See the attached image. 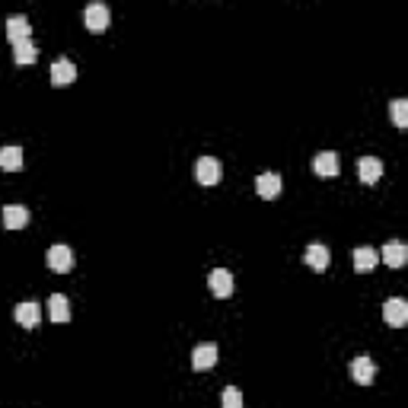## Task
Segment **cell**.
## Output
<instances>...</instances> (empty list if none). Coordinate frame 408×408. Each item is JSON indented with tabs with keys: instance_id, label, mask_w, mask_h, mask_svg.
<instances>
[{
	"instance_id": "obj_7",
	"label": "cell",
	"mask_w": 408,
	"mask_h": 408,
	"mask_svg": "<svg viewBox=\"0 0 408 408\" xmlns=\"http://www.w3.org/2000/svg\"><path fill=\"white\" fill-rule=\"evenodd\" d=\"M29 36H32V26H29V19H26L23 13H13L7 19V38L13 42V45H19V42H29Z\"/></svg>"
},
{
	"instance_id": "obj_13",
	"label": "cell",
	"mask_w": 408,
	"mask_h": 408,
	"mask_svg": "<svg viewBox=\"0 0 408 408\" xmlns=\"http://www.w3.org/2000/svg\"><path fill=\"white\" fill-rule=\"evenodd\" d=\"M303 262L310 265L313 272H325L329 268V249H325L322 242H310L306 252H303Z\"/></svg>"
},
{
	"instance_id": "obj_21",
	"label": "cell",
	"mask_w": 408,
	"mask_h": 408,
	"mask_svg": "<svg viewBox=\"0 0 408 408\" xmlns=\"http://www.w3.org/2000/svg\"><path fill=\"white\" fill-rule=\"evenodd\" d=\"M389 115H393V121H395V128H399V131L408 128V102H405V99H393Z\"/></svg>"
},
{
	"instance_id": "obj_17",
	"label": "cell",
	"mask_w": 408,
	"mask_h": 408,
	"mask_svg": "<svg viewBox=\"0 0 408 408\" xmlns=\"http://www.w3.org/2000/svg\"><path fill=\"white\" fill-rule=\"evenodd\" d=\"M351 256H354V268L357 272H363V274L373 272V268L379 265V252L370 249V246H361V249H354Z\"/></svg>"
},
{
	"instance_id": "obj_16",
	"label": "cell",
	"mask_w": 408,
	"mask_h": 408,
	"mask_svg": "<svg viewBox=\"0 0 408 408\" xmlns=\"http://www.w3.org/2000/svg\"><path fill=\"white\" fill-rule=\"evenodd\" d=\"M405 258H408V246H405V242L393 240V242H386V246H383V262L389 265V268H402V265H405Z\"/></svg>"
},
{
	"instance_id": "obj_20",
	"label": "cell",
	"mask_w": 408,
	"mask_h": 408,
	"mask_svg": "<svg viewBox=\"0 0 408 408\" xmlns=\"http://www.w3.org/2000/svg\"><path fill=\"white\" fill-rule=\"evenodd\" d=\"M36 58H38V48L32 45V38H29V42L13 45V61H16V64H36Z\"/></svg>"
},
{
	"instance_id": "obj_8",
	"label": "cell",
	"mask_w": 408,
	"mask_h": 408,
	"mask_svg": "<svg viewBox=\"0 0 408 408\" xmlns=\"http://www.w3.org/2000/svg\"><path fill=\"white\" fill-rule=\"evenodd\" d=\"M351 377H354V383L370 386L373 377H377V367H373L370 357H367V354H357L354 361H351Z\"/></svg>"
},
{
	"instance_id": "obj_15",
	"label": "cell",
	"mask_w": 408,
	"mask_h": 408,
	"mask_svg": "<svg viewBox=\"0 0 408 408\" xmlns=\"http://www.w3.org/2000/svg\"><path fill=\"white\" fill-rule=\"evenodd\" d=\"M26 223H29V211L23 204H7L3 207V227L7 230H23Z\"/></svg>"
},
{
	"instance_id": "obj_9",
	"label": "cell",
	"mask_w": 408,
	"mask_h": 408,
	"mask_svg": "<svg viewBox=\"0 0 408 408\" xmlns=\"http://www.w3.org/2000/svg\"><path fill=\"white\" fill-rule=\"evenodd\" d=\"M281 189H284V182H281L278 173H262V175L256 179V191H258V198H265V201L278 198Z\"/></svg>"
},
{
	"instance_id": "obj_19",
	"label": "cell",
	"mask_w": 408,
	"mask_h": 408,
	"mask_svg": "<svg viewBox=\"0 0 408 408\" xmlns=\"http://www.w3.org/2000/svg\"><path fill=\"white\" fill-rule=\"evenodd\" d=\"M0 169H7V173H16V169H23V150L19 147H0Z\"/></svg>"
},
{
	"instance_id": "obj_14",
	"label": "cell",
	"mask_w": 408,
	"mask_h": 408,
	"mask_svg": "<svg viewBox=\"0 0 408 408\" xmlns=\"http://www.w3.org/2000/svg\"><path fill=\"white\" fill-rule=\"evenodd\" d=\"M13 316H16V322H19V325H26V329H36L38 319H42V310H38V303L26 300V303H16Z\"/></svg>"
},
{
	"instance_id": "obj_3",
	"label": "cell",
	"mask_w": 408,
	"mask_h": 408,
	"mask_svg": "<svg viewBox=\"0 0 408 408\" xmlns=\"http://www.w3.org/2000/svg\"><path fill=\"white\" fill-rule=\"evenodd\" d=\"M338 169H341V163H338V153L335 150H322V153H316V159H313V173L322 175V179H335Z\"/></svg>"
},
{
	"instance_id": "obj_5",
	"label": "cell",
	"mask_w": 408,
	"mask_h": 408,
	"mask_svg": "<svg viewBox=\"0 0 408 408\" xmlns=\"http://www.w3.org/2000/svg\"><path fill=\"white\" fill-rule=\"evenodd\" d=\"M48 77H52V86H68L77 80V68H74V61L68 58H58L52 64V70H48Z\"/></svg>"
},
{
	"instance_id": "obj_18",
	"label": "cell",
	"mask_w": 408,
	"mask_h": 408,
	"mask_svg": "<svg viewBox=\"0 0 408 408\" xmlns=\"http://www.w3.org/2000/svg\"><path fill=\"white\" fill-rule=\"evenodd\" d=\"M48 316H52V322H68V319H70L68 297H64V294H52V297H48Z\"/></svg>"
},
{
	"instance_id": "obj_10",
	"label": "cell",
	"mask_w": 408,
	"mask_h": 408,
	"mask_svg": "<svg viewBox=\"0 0 408 408\" xmlns=\"http://www.w3.org/2000/svg\"><path fill=\"white\" fill-rule=\"evenodd\" d=\"M84 19H86V26H90L93 32H106L112 13H109L106 3H90V7H86V13H84Z\"/></svg>"
},
{
	"instance_id": "obj_2",
	"label": "cell",
	"mask_w": 408,
	"mask_h": 408,
	"mask_svg": "<svg viewBox=\"0 0 408 408\" xmlns=\"http://www.w3.org/2000/svg\"><path fill=\"white\" fill-rule=\"evenodd\" d=\"M383 319H386V325L402 329V325L408 322V303L402 300V297H389V300L383 303Z\"/></svg>"
},
{
	"instance_id": "obj_4",
	"label": "cell",
	"mask_w": 408,
	"mask_h": 408,
	"mask_svg": "<svg viewBox=\"0 0 408 408\" xmlns=\"http://www.w3.org/2000/svg\"><path fill=\"white\" fill-rule=\"evenodd\" d=\"M195 179L201 182V185H217V182H220V159L201 157L195 163Z\"/></svg>"
},
{
	"instance_id": "obj_6",
	"label": "cell",
	"mask_w": 408,
	"mask_h": 408,
	"mask_svg": "<svg viewBox=\"0 0 408 408\" xmlns=\"http://www.w3.org/2000/svg\"><path fill=\"white\" fill-rule=\"evenodd\" d=\"M214 363H217V345L214 341H204V345H198L191 351V367L195 370H211Z\"/></svg>"
},
{
	"instance_id": "obj_12",
	"label": "cell",
	"mask_w": 408,
	"mask_h": 408,
	"mask_svg": "<svg viewBox=\"0 0 408 408\" xmlns=\"http://www.w3.org/2000/svg\"><path fill=\"white\" fill-rule=\"evenodd\" d=\"M207 284H211L214 297H230L233 294V274H230L227 268H214L211 278H207Z\"/></svg>"
},
{
	"instance_id": "obj_11",
	"label": "cell",
	"mask_w": 408,
	"mask_h": 408,
	"mask_svg": "<svg viewBox=\"0 0 408 408\" xmlns=\"http://www.w3.org/2000/svg\"><path fill=\"white\" fill-rule=\"evenodd\" d=\"M357 175H361L363 185H373L377 179H383V159L361 157V159H357Z\"/></svg>"
},
{
	"instance_id": "obj_1",
	"label": "cell",
	"mask_w": 408,
	"mask_h": 408,
	"mask_svg": "<svg viewBox=\"0 0 408 408\" xmlns=\"http://www.w3.org/2000/svg\"><path fill=\"white\" fill-rule=\"evenodd\" d=\"M45 262H48V268H52V272L68 274L70 268H74V252H70V246L58 242V246H52V249L45 252Z\"/></svg>"
},
{
	"instance_id": "obj_22",
	"label": "cell",
	"mask_w": 408,
	"mask_h": 408,
	"mask_svg": "<svg viewBox=\"0 0 408 408\" xmlns=\"http://www.w3.org/2000/svg\"><path fill=\"white\" fill-rule=\"evenodd\" d=\"M223 408H242V393L240 389H236V386H227V389H223Z\"/></svg>"
}]
</instances>
